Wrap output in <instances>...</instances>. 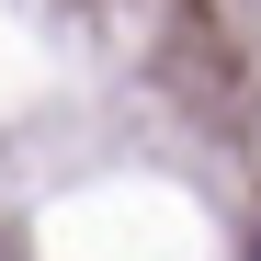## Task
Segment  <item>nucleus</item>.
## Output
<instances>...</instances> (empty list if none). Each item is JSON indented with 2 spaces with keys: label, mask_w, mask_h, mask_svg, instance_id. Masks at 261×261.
Instances as JSON below:
<instances>
[{
  "label": "nucleus",
  "mask_w": 261,
  "mask_h": 261,
  "mask_svg": "<svg viewBox=\"0 0 261 261\" xmlns=\"http://www.w3.org/2000/svg\"><path fill=\"white\" fill-rule=\"evenodd\" d=\"M250 261H261V239H250Z\"/></svg>",
  "instance_id": "f257e3e1"
}]
</instances>
